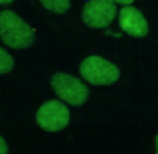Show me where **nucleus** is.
<instances>
[{"label":"nucleus","instance_id":"obj_8","mask_svg":"<svg viewBox=\"0 0 158 154\" xmlns=\"http://www.w3.org/2000/svg\"><path fill=\"white\" fill-rule=\"evenodd\" d=\"M12 67H14L12 57L0 47V73H8V71H12Z\"/></svg>","mask_w":158,"mask_h":154},{"label":"nucleus","instance_id":"obj_11","mask_svg":"<svg viewBox=\"0 0 158 154\" xmlns=\"http://www.w3.org/2000/svg\"><path fill=\"white\" fill-rule=\"evenodd\" d=\"M10 2H14V0H0V4H10Z\"/></svg>","mask_w":158,"mask_h":154},{"label":"nucleus","instance_id":"obj_5","mask_svg":"<svg viewBox=\"0 0 158 154\" xmlns=\"http://www.w3.org/2000/svg\"><path fill=\"white\" fill-rule=\"evenodd\" d=\"M118 8L114 0H89L83 6V23L91 28H106L116 19Z\"/></svg>","mask_w":158,"mask_h":154},{"label":"nucleus","instance_id":"obj_1","mask_svg":"<svg viewBox=\"0 0 158 154\" xmlns=\"http://www.w3.org/2000/svg\"><path fill=\"white\" fill-rule=\"evenodd\" d=\"M0 39L10 49H27L35 43V28L27 24L16 12H0Z\"/></svg>","mask_w":158,"mask_h":154},{"label":"nucleus","instance_id":"obj_12","mask_svg":"<svg viewBox=\"0 0 158 154\" xmlns=\"http://www.w3.org/2000/svg\"><path fill=\"white\" fill-rule=\"evenodd\" d=\"M156 154H158V136H156Z\"/></svg>","mask_w":158,"mask_h":154},{"label":"nucleus","instance_id":"obj_7","mask_svg":"<svg viewBox=\"0 0 158 154\" xmlns=\"http://www.w3.org/2000/svg\"><path fill=\"white\" fill-rule=\"evenodd\" d=\"M39 2H41L47 10H53V12H57V14L67 12L69 6H71V0H39Z\"/></svg>","mask_w":158,"mask_h":154},{"label":"nucleus","instance_id":"obj_3","mask_svg":"<svg viewBox=\"0 0 158 154\" xmlns=\"http://www.w3.org/2000/svg\"><path fill=\"white\" fill-rule=\"evenodd\" d=\"M51 87L55 89V94L59 99L71 106H83L89 98V89L81 79L73 77L67 73H55L51 79Z\"/></svg>","mask_w":158,"mask_h":154},{"label":"nucleus","instance_id":"obj_9","mask_svg":"<svg viewBox=\"0 0 158 154\" xmlns=\"http://www.w3.org/2000/svg\"><path fill=\"white\" fill-rule=\"evenodd\" d=\"M0 154H8V146H6V142H4L2 136H0Z\"/></svg>","mask_w":158,"mask_h":154},{"label":"nucleus","instance_id":"obj_10","mask_svg":"<svg viewBox=\"0 0 158 154\" xmlns=\"http://www.w3.org/2000/svg\"><path fill=\"white\" fill-rule=\"evenodd\" d=\"M114 2H118V4H122V6H132L134 0H114Z\"/></svg>","mask_w":158,"mask_h":154},{"label":"nucleus","instance_id":"obj_4","mask_svg":"<svg viewBox=\"0 0 158 154\" xmlns=\"http://www.w3.org/2000/svg\"><path fill=\"white\" fill-rule=\"evenodd\" d=\"M69 107L63 99H49L37 112V124L47 132H59L69 124Z\"/></svg>","mask_w":158,"mask_h":154},{"label":"nucleus","instance_id":"obj_2","mask_svg":"<svg viewBox=\"0 0 158 154\" xmlns=\"http://www.w3.org/2000/svg\"><path fill=\"white\" fill-rule=\"evenodd\" d=\"M79 71L83 75V79L91 85H110L120 79V69L114 63H110V61L102 59L98 55H91L81 61Z\"/></svg>","mask_w":158,"mask_h":154},{"label":"nucleus","instance_id":"obj_6","mask_svg":"<svg viewBox=\"0 0 158 154\" xmlns=\"http://www.w3.org/2000/svg\"><path fill=\"white\" fill-rule=\"evenodd\" d=\"M120 27L126 35L130 37H146L148 35V23H146L144 14L134 6H124L120 10Z\"/></svg>","mask_w":158,"mask_h":154}]
</instances>
